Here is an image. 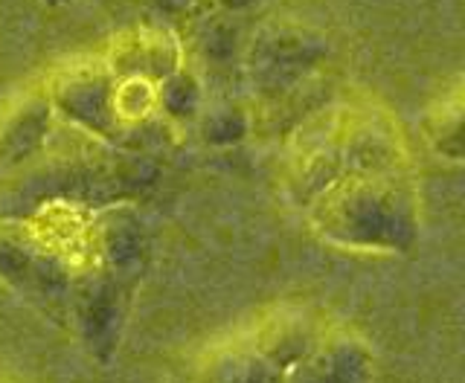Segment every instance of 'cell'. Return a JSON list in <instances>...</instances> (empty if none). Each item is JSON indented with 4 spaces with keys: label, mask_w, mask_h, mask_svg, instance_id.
Masks as SVG:
<instances>
[{
    "label": "cell",
    "mask_w": 465,
    "mask_h": 383,
    "mask_svg": "<svg viewBox=\"0 0 465 383\" xmlns=\"http://www.w3.org/2000/svg\"><path fill=\"white\" fill-rule=\"evenodd\" d=\"M320 212H323V227L343 239L399 241L404 235V210L399 206L396 192L375 181H346L329 192Z\"/></svg>",
    "instance_id": "obj_1"
},
{
    "label": "cell",
    "mask_w": 465,
    "mask_h": 383,
    "mask_svg": "<svg viewBox=\"0 0 465 383\" xmlns=\"http://www.w3.org/2000/svg\"><path fill=\"white\" fill-rule=\"evenodd\" d=\"M285 372L256 346H227L203 363L198 383H282Z\"/></svg>",
    "instance_id": "obj_3"
},
{
    "label": "cell",
    "mask_w": 465,
    "mask_h": 383,
    "mask_svg": "<svg viewBox=\"0 0 465 383\" xmlns=\"http://www.w3.org/2000/svg\"><path fill=\"white\" fill-rule=\"evenodd\" d=\"M375 358L355 334H329L285 369L282 383H372Z\"/></svg>",
    "instance_id": "obj_2"
},
{
    "label": "cell",
    "mask_w": 465,
    "mask_h": 383,
    "mask_svg": "<svg viewBox=\"0 0 465 383\" xmlns=\"http://www.w3.org/2000/svg\"><path fill=\"white\" fill-rule=\"evenodd\" d=\"M111 105H114L116 120L134 123V120H140V116H145V113L152 111V105H154V91L145 82L131 79L123 87H116Z\"/></svg>",
    "instance_id": "obj_4"
},
{
    "label": "cell",
    "mask_w": 465,
    "mask_h": 383,
    "mask_svg": "<svg viewBox=\"0 0 465 383\" xmlns=\"http://www.w3.org/2000/svg\"><path fill=\"white\" fill-rule=\"evenodd\" d=\"M0 383H9V380H4V378H0Z\"/></svg>",
    "instance_id": "obj_5"
}]
</instances>
